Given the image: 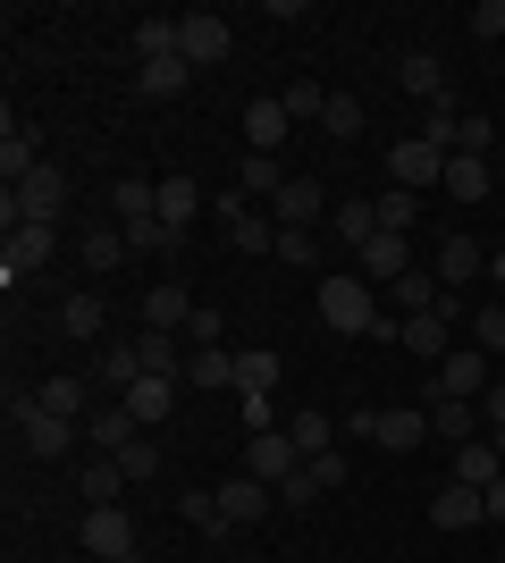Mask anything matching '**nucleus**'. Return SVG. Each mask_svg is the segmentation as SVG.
<instances>
[{
  "mask_svg": "<svg viewBox=\"0 0 505 563\" xmlns=\"http://www.w3.org/2000/svg\"><path fill=\"white\" fill-rule=\"evenodd\" d=\"M488 269V253H481V235H447V244H438V286H447V295H455V286H472Z\"/></svg>",
  "mask_w": 505,
  "mask_h": 563,
  "instance_id": "6ab92c4d",
  "label": "nucleus"
},
{
  "mask_svg": "<svg viewBox=\"0 0 505 563\" xmlns=\"http://www.w3.org/2000/svg\"><path fill=\"white\" fill-rule=\"evenodd\" d=\"M488 143H497V126H488V118H463V152H481V161H488Z\"/></svg>",
  "mask_w": 505,
  "mask_h": 563,
  "instance_id": "603ef678",
  "label": "nucleus"
},
{
  "mask_svg": "<svg viewBox=\"0 0 505 563\" xmlns=\"http://www.w3.org/2000/svg\"><path fill=\"white\" fill-rule=\"evenodd\" d=\"M287 438L304 446V463H312V454H337V446H329V438H337V421H329V412H295V421H287Z\"/></svg>",
  "mask_w": 505,
  "mask_h": 563,
  "instance_id": "c9c22d12",
  "label": "nucleus"
},
{
  "mask_svg": "<svg viewBox=\"0 0 505 563\" xmlns=\"http://www.w3.org/2000/svg\"><path fill=\"white\" fill-rule=\"evenodd\" d=\"M455 479H463V488H488V479H505L497 438H472V446H455Z\"/></svg>",
  "mask_w": 505,
  "mask_h": 563,
  "instance_id": "bb28decb",
  "label": "nucleus"
},
{
  "mask_svg": "<svg viewBox=\"0 0 505 563\" xmlns=\"http://www.w3.org/2000/svg\"><path fill=\"white\" fill-rule=\"evenodd\" d=\"M421 412H430V438H447V446H472V438H481V404H421Z\"/></svg>",
  "mask_w": 505,
  "mask_h": 563,
  "instance_id": "393cba45",
  "label": "nucleus"
},
{
  "mask_svg": "<svg viewBox=\"0 0 505 563\" xmlns=\"http://www.w3.org/2000/svg\"><path fill=\"white\" fill-rule=\"evenodd\" d=\"M244 471H253V479H262V488H287L295 471H304V446H295L287 429H262V438H253V446H244Z\"/></svg>",
  "mask_w": 505,
  "mask_h": 563,
  "instance_id": "1a4fd4ad",
  "label": "nucleus"
},
{
  "mask_svg": "<svg viewBox=\"0 0 505 563\" xmlns=\"http://www.w3.org/2000/svg\"><path fill=\"white\" fill-rule=\"evenodd\" d=\"M396 345H405L413 353V362H430V371H438V362H447V353H455V320H447V311H413V320H405V336H396Z\"/></svg>",
  "mask_w": 505,
  "mask_h": 563,
  "instance_id": "f8f14e48",
  "label": "nucleus"
},
{
  "mask_svg": "<svg viewBox=\"0 0 505 563\" xmlns=\"http://www.w3.org/2000/svg\"><path fill=\"white\" fill-rule=\"evenodd\" d=\"M9 421H18L25 454H43V463H59V454L76 446V429H85V421H59L43 396H9Z\"/></svg>",
  "mask_w": 505,
  "mask_h": 563,
  "instance_id": "20e7f679",
  "label": "nucleus"
},
{
  "mask_svg": "<svg viewBox=\"0 0 505 563\" xmlns=\"http://www.w3.org/2000/svg\"><path fill=\"white\" fill-rule=\"evenodd\" d=\"M278 101H287V118L304 126V118H320V110H329V85H312V76H304V85H287Z\"/></svg>",
  "mask_w": 505,
  "mask_h": 563,
  "instance_id": "49530a36",
  "label": "nucleus"
},
{
  "mask_svg": "<svg viewBox=\"0 0 505 563\" xmlns=\"http://www.w3.org/2000/svg\"><path fill=\"white\" fill-rule=\"evenodd\" d=\"M278 261H287V269H312V261H320V235L312 228H278Z\"/></svg>",
  "mask_w": 505,
  "mask_h": 563,
  "instance_id": "a18cd8bd",
  "label": "nucleus"
},
{
  "mask_svg": "<svg viewBox=\"0 0 505 563\" xmlns=\"http://www.w3.org/2000/svg\"><path fill=\"white\" fill-rule=\"evenodd\" d=\"M51 244H59V228H34V219H18V228H9V253H0V278H9V286L34 278V269L51 261Z\"/></svg>",
  "mask_w": 505,
  "mask_h": 563,
  "instance_id": "9b49d317",
  "label": "nucleus"
},
{
  "mask_svg": "<svg viewBox=\"0 0 505 563\" xmlns=\"http://www.w3.org/2000/svg\"><path fill=\"white\" fill-rule=\"evenodd\" d=\"M270 496H278V488H262L253 471H237V479L219 488V514H228V530H244V521H262V514H270Z\"/></svg>",
  "mask_w": 505,
  "mask_h": 563,
  "instance_id": "4be33fe9",
  "label": "nucleus"
},
{
  "mask_svg": "<svg viewBox=\"0 0 505 563\" xmlns=\"http://www.w3.org/2000/svg\"><path fill=\"white\" fill-rule=\"evenodd\" d=\"M85 371H94L110 396H127V387L144 378V345H94V362H85Z\"/></svg>",
  "mask_w": 505,
  "mask_h": 563,
  "instance_id": "5701e85b",
  "label": "nucleus"
},
{
  "mask_svg": "<svg viewBox=\"0 0 505 563\" xmlns=\"http://www.w3.org/2000/svg\"><path fill=\"white\" fill-rule=\"evenodd\" d=\"M59 329L85 336V345H101V295H68V303H59Z\"/></svg>",
  "mask_w": 505,
  "mask_h": 563,
  "instance_id": "4c0bfd02",
  "label": "nucleus"
},
{
  "mask_svg": "<svg viewBox=\"0 0 505 563\" xmlns=\"http://www.w3.org/2000/svg\"><path fill=\"white\" fill-rule=\"evenodd\" d=\"M161 219L186 235L194 219H202V186H194V177H161Z\"/></svg>",
  "mask_w": 505,
  "mask_h": 563,
  "instance_id": "cd10ccee",
  "label": "nucleus"
},
{
  "mask_svg": "<svg viewBox=\"0 0 505 563\" xmlns=\"http://www.w3.org/2000/svg\"><path fill=\"white\" fill-rule=\"evenodd\" d=\"M186 85H194L186 59H144V101H177Z\"/></svg>",
  "mask_w": 505,
  "mask_h": 563,
  "instance_id": "473e14b6",
  "label": "nucleus"
},
{
  "mask_svg": "<svg viewBox=\"0 0 505 563\" xmlns=\"http://www.w3.org/2000/svg\"><path fill=\"white\" fill-rule=\"evenodd\" d=\"M186 320H194V286H186V278H161V286L144 295V329L186 336Z\"/></svg>",
  "mask_w": 505,
  "mask_h": 563,
  "instance_id": "ddd939ff",
  "label": "nucleus"
},
{
  "mask_svg": "<svg viewBox=\"0 0 505 563\" xmlns=\"http://www.w3.org/2000/svg\"><path fill=\"white\" fill-rule=\"evenodd\" d=\"M34 396H43L51 412H59V421H85V412H94V396H85V378H76V371L43 378V387H34Z\"/></svg>",
  "mask_w": 505,
  "mask_h": 563,
  "instance_id": "c85d7f7f",
  "label": "nucleus"
},
{
  "mask_svg": "<svg viewBox=\"0 0 505 563\" xmlns=\"http://www.w3.org/2000/svg\"><path fill=\"white\" fill-rule=\"evenodd\" d=\"M110 211H119V228L161 219V186H152V177H119V186H110Z\"/></svg>",
  "mask_w": 505,
  "mask_h": 563,
  "instance_id": "a878e982",
  "label": "nucleus"
},
{
  "mask_svg": "<svg viewBox=\"0 0 505 563\" xmlns=\"http://www.w3.org/2000/svg\"><path fill=\"white\" fill-rule=\"evenodd\" d=\"M488 186H497V168L481 161V152H455V161H447V202H463V211H472V202H488Z\"/></svg>",
  "mask_w": 505,
  "mask_h": 563,
  "instance_id": "aec40b11",
  "label": "nucleus"
},
{
  "mask_svg": "<svg viewBox=\"0 0 505 563\" xmlns=\"http://www.w3.org/2000/svg\"><path fill=\"white\" fill-rule=\"evenodd\" d=\"M270 387H278V353H270V345H244L237 353V396H270Z\"/></svg>",
  "mask_w": 505,
  "mask_h": 563,
  "instance_id": "c756f323",
  "label": "nucleus"
},
{
  "mask_svg": "<svg viewBox=\"0 0 505 563\" xmlns=\"http://www.w3.org/2000/svg\"><path fill=\"white\" fill-rule=\"evenodd\" d=\"M177 514L202 530V539H228V514H219V488H194V496H177Z\"/></svg>",
  "mask_w": 505,
  "mask_h": 563,
  "instance_id": "f704fd0d",
  "label": "nucleus"
},
{
  "mask_svg": "<svg viewBox=\"0 0 505 563\" xmlns=\"http://www.w3.org/2000/svg\"><path fill=\"white\" fill-rule=\"evenodd\" d=\"M413 228H421V194L387 186V194H380V235H413Z\"/></svg>",
  "mask_w": 505,
  "mask_h": 563,
  "instance_id": "2f4dec72",
  "label": "nucleus"
},
{
  "mask_svg": "<svg viewBox=\"0 0 505 563\" xmlns=\"http://www.w3.org/2000/svg\"><path fill=\"white\" fill-rule=\"evenodd\" d=\"M481 505H488V521H505V479H488V488H481Z\"/></svg>",
  "mask_w": 505,
  "mask_h": 563,
  "instance_id": "5fc2aeb1",
  "label": "nucleus"
},
{
  "mask_svg": "<svg viewBox=\"0 0 505 563\" xmlns=\"http://www.w3.org/2000/svg\"><path fill=\"white\" fill-rule=\"evenodd\" d=\"M119 471L127 479H161V438H135V446L119 454Z\"/></svg>",
  "mask_w": 505,
  "mask_h": 563,
  "instance_id": "de8ad7c7",
  "label": "nucleus"
},
{
  "mask_svg": "<svg viewBox=\"0 0 505 563\" xmlns=\"http://www.w3.org/2000/svg\"><path fill=\"white\" fill-rule=\"evenodd\" d=\"M186 387H237V353H186Z\"/></svg>",
  "mask_w": 505,
  "mask_h": 563,
  "instance_id": "72a5a7b5",
  "label": "nucleus"
},
{
  "mask_svg": "<svg viewBox=\"0 0 505 563\" xmlns=\"http://www.w3.org/2000/svg\"><path fill=\"white\" fill-rule=\"evenodd\" d=\"M320 320H329L337 336H380V286L362 278V269H337V278H320Z\"/></svg>",
  "mask_w": 505,
  "mask_h": 563,
  "instance_id": "f257e3e1",
  "label": "nucleus"
},
{
  "mask_svg": "<svg viewBox=\"0 0 505 563\" xmlns=\"http://www.w3.org/2000/svg\"><path fill=\"white\" fill-rule=\"evenodd\" d=\"M472 34H481V43H497V34H505V0H481V9H472Z\"/></svg>",
  "mask_w": 505,
  "mask_h": 563,
  "instance_id": "3c124183",
  "label": "nucleus"
},
{
  "mask_svg": "<svg viewBox=\"0 0 505 563\" xmlns=\"http://www.w3.org/2000/svg\"><path fill=\"white\" fill-rule=\"evenodd\" d=\"M396 85H405L413 101H430V110L447 101V68H438L430 51H405V59H396Z\"/></svg>",
  "mask_w": 505,
  "mask_h": 563,
  "instance_id": "b1692460",
  "label": "nucleus"
},
{
  "mask_svg": "<svg viewBox=\"0 0 505 563\" xmlns=\"http://www.w3.org/2000/svg\"><path fill=\"white\" fill-rule=\"evenodd\" d=\"M354 269H362L371 286H396V278L413 269V235H371V244L354 253Z\"/></svg>",
  "mask_w": 505,
  "mask_h": 563,
  "instance_id": "dca6fc26",
  "label": "nucleus"
},
{
  "mask_svg": "<svg viewBox=\"0 0 505 563\" xmlns=\"http://www.w3.org/2000/svg\"><path fill=\"white\" fill-rule=\"evenodd\" d=\"M329 235L345 244V253H362V244L380 235V202H371V194H345V202L329 211Z\"/></svg>",
  "mask_w": 505,
  "mask_h": 563,
  "instance_id": "412c9836",
  "label": "nucleus"
},
{
  "mask_svg": "<svg viewBox=\"0 0 505 563\" xmlns=\"http://www.w3.org/2000/svg\"><path fill=\"white\" fill-rule=\"evenodd\" d=\"M135 51L144 59H177V18H144L135 25Z\"/></svg>",
  "mask_w": 505,
  "mask_h": 563,
  "instance_id": "79ce46f5",
  "label": "nucleus"
},
{
  "mask_svg": "<svg viewBox=\"0 0 505 563\" xmlns=\"http://www.w3.org/2000/svg\"><path fill=\"white\" fill-rule=\"evenodd\" d=\"M135 438H144V421H135L127 404H94V412H85V446H101V454H127Z\"/></svg>",
  "mask_w": 505,
  "mask_h": 563,
  "instance_id": "2eb2a0df",
  "label": "nucleus"
},
{
  "mask_svg": "<svg viewBox=\"0 0 505 563\" xmlns=\"http://www.w3.org/2000/svg\"><path fill=\"white\" fill-rule=\"evenodd\" d=\"M119 261H127V228H85V269H94V278L119 269Z\"/></svg>",
  "mask_w": 505,
  "mask_h": 563,
  "instance_id": "e433bc0d",
  "label": "nucleus"
},
{
  "mask_svg": "<svg viewBox=\"0 0 505 563\" xmlns=\"http://www.w3.org/2000/svg\"><path fill=\"white\" fill-rule=\"evenodd\" d=\"M177 387H186V378H161V371H144V378H135V387H127V412H135V421H144V429H161L168 421V412H177Z\"/></svg>",
  "mask_w": 505,
  "mask_h": 563,
  "instance_id": "f3484780",
  "label": "nucleus"
},
{
  "mask_svg": "<svg viewBox=\"0 0 505 563\" xmlns=\"http://www.w3.org/2000/svg\"><path fill=\"white\" fill-rule=\"evenodd\" d=\"M354 438H371V446H387V454H413L421 438H430V412H421V404H387V412H354Z\"/></svg>",
  "mask_w": 505,
  "mask_h": 563,
  "instance_id": "423d86ee",
  "label": "nucleus"
},
{
  "mask_svg": "<svg viewBox=\"0 0 505 563\" xmlns=\"http://www.w3.org/2000/svg\"><path fill=\"white\" fill-rule=\"evenodd\" d=\"M488 378H497V362H488L481 345H472V353L455 345L430 378H421V404H447V396H455V404H481V396H488Z\"/></svg>",
  "mask_w": 505,
  "mask_h": 563,
  "instance_id": "7ed1b4c3",
  "label": "nucleus"
},
{
  "mask_svg": "<svg viewBox=\"0 0 505 563\" xmlns=\"http://www.w3.org/2000/svg\"><path fill=\"white\" fill-rule=\"evenodd\" d=\"M472 345H481L488 362H505V295H497V303H481V311H472Z\"/></svg>",
  "mask_w": 505,
  "mask_h": 563,
  "instance_id": "ea45409f",
  "label": "nucleus"
},
{
  "mask_svg": "<svg viewBox=\"0 0 505 563\" xmlns=\"http://www.w3.org/2000/svg\"><path fill=\"white\" fill-rule=\"evenodd\" d=\"M387 186H405V194H438V186H447V152H430L421 135L396 143V152H387Z\"/></svg>",
  "mask_w": 505,
  "mask_h": 563,
  "instance_id": "0eeeda50",
  "label": "nucleus"
},
{
  "mask_svg": "<svg viewBox=\"0 0 505 563\" xmlns=\"http://www.w3.org/2000/svg\"><path fill=\"white\" fill-rule=\"evenodd\" d=\"M119 488H127L119 454H101V463H85V505H119Z\"/></svg>",
  "mask_w": 505,
  "mask_h": 563,
  "instance_id": "58836bf2",
  "label": "nucleus"
},
{
  "mask_svg": "<svg viewBox=\"0 0 505 563\" xmlns=\"http://www.w3.org/2000/svg\"><path fill=\"white\" fill-rule=\"evenodd\" d=\"M320 126H329L337 143H354V135H362V101H354V93H329V110H320Z\"/></svg>",
  "mask_w": 505,
  "mask_h": 563,
  "instance_id": "37998d69",
  "label": "nucleus"
},
{
  "mask_svg": "<svg viewBox=\"0 0 505 563\" xmlns=\"http://www.w3.org/2000/svg\"><path fill=\"white\" fill-rule=\"evenodd\" d=\"M497 371H505V362H497Z\"/></svg>",
  "mask_w": 505,
  "mask_h": 563,
  "instance_id": "13d9d810",
  "label": "nucleus"
},
{
  "mask_svg": "<svg viewBox=\"0 0 505 563\" xmlns=\"http://www.w3.org/2000/svg\"><path fill=\"white\" fill-rule=\"evenodd\" d=\"M287 135H295V118H287V101H278V93L244 101V152H278Z\"/></svg>",
  "mask_w": 505,
  "mask_h": 563,
  "instance_id": "4468645a",
  "label": "nucleus"
},
{
  "mask_svg": "<svg viewBox=\"0 0 505 563\" xmlns=\"http://www.w3.org/2000/svg\"><path fill=\"white\" fill-rule=\"evenodd\" d=\"M278 496H287L295 514H304V505H320V496H329V488H320V471L304 463V471H295V479H287V488H278Z\"/></svg>",
  "mask_w": 505,
  "mask_h": 563,
  "instance_id": "8fccbe9b",
  "label": "nucleus"
},
{
  "mask_svg": "<svg viewBox=\"0 0 505 563\" xmlns=\"http://www.w3.org/2000/svg\"><path fill=\"white\" fill-rule=\"evenodd\" d=\"M177 244H186V235L168 228V219H135V228H127V253H177Z\"/></svg>",
  "mask_w": 505,
  "mask_h": 563,
  "instance_id": "a19ab883",
  "label": "nucleus"
},
{
  "mask_svg": "<svg viewBox=\"0 0 505 563\" xmlns=\"http://www.w3.org/2000/svg\"><path fill=\"white\" fill-rule=\"evenodd\" d=\"M481 521H488L481 488H463V479H447V488L430 496V530H481Z\"/></svg>",
  "mask_w": 505,
  "mask_h": 563,
  "instance_id": "a211bd4d",
  "label": "nucleus"
},
{
  "mask_svg": "<svg viewBox=\"0 0 505 563\" xmlns=\"http://www.w3.org/2000/svg\"><path fill=\"white\" fill-rule=\"evenodd\" d=\"M59 211H68V177L43 161L34 177H18V186H9V202H0V228H18V219H34V228H59Z\"/></svg>",
  "mask_w": 505,
  "mask_h": 563,
  "instance_id": "f03ea898",
  "label": "nucleus"
},
{
  "mask_svg": "<svg viewBox=\"0 0 505 563\" xmlns=\"http://www.w3.org/2000/svg\"><path fill=\"white\" fill-rule=\"evenodd\" d=\"M278 186H287L278 152H244V194H278Z\"/></svg>",
  "mask_w": 505,
  "mask_h": 563,
  "instance_id": "c03bdc74",
  "label": "nucleus"
},
{
  "mask_svg": "<svg viewBox=\"0 0 505 563\" xmlns=\"http://www.w3.org/2000/svg\"><path fill=\"white\" fill-rule=\"evenodd\" d=\"M488 286H497V295H505V244H497V253H488Z\"/></svg>",
  "mask_w": 505,
  "mask_h": 563,
  "instance_id": "6e6d98bb",
  "label": "nucleus"
},
{
  "mask_svg": "<svg viewBox=\"0 0 505 563\" xmlns=\"http://www.w3.org/2000/svg\"><path fill=\"white\" fill-rule=\"evenodd\" d=\"M127 563H144V555H127Z\"/></svg>",
  "mask_w": 505,
  "mask_h": 563,
  "instance_id": "4d7b16f0",
  "label": "nucleus"
},
{
  "mask_svg": "<svg viewBox=\"0 0 505 563\" xmlns=\"http://www.w3.org/2000/svg\"><path fill=\"white\" fill-rule=\"evenodd\" d=\"M237 412H244V429H253V438L270 429V396H237Z\"/></svg>",
  "mask_w": 505,
  "mask_h": 563,
  "instance_id": "864d4df0",
  "label": "nucleus"
},
{
  "mask_svg": "<svg viewBox=\"0 0 505 563\" xmlns=\"http://www.w3.org/2000/svg\"><path fill=\"white\" fill-rule=\"evenodd\" d=\"M270 211H278V228H320L337 202H329V186H320V177H287V186L270 194Z\"/></svg>",
  "mask_w": 505,
  "mask_h": 563,
  "instance_id": "9d476101",
  "label": "nucleus"
},
{
  "mask_svg": "<svg viewBox=\"0 0 505 563\" xmlns=\"http://www.w3.org/2000/svg\"><path fill=\"white\" fill-rule=\"evenodd\" d=\"M219 345V303H194V320H186V353H211Z\"/></svg>",
  "mask_w": 505,
  "mask_h": 563,
  "instance_id": "09e8293b",
  "label": "nucleus"
},
{
  "mask_svg": "<svg viewBox=\"0 0 505 563\" xmlns=\"http://www.w3.org/2000/svg\"><path fill=\"white\" fill-rule=\"evenodd\" d=\"M228 51H237V34H228V25H219L211 9H194V18H177V59H186V68H219Z\"/></svg>",
  "mask_w": 505,
  "mask_h": 563,
  "instance_id": "6e6552de",
  "label": "nucleus"
},
{
  "mask_svg": "<svg viewBox=\"0 0 505 563\" xmlns=\"http://www.w3.org/2000/svg\"><path fill=\"white\" fill-rule=\"evenodd\" d=\"M34 168H43V161H34V135H25L18 118H9V126H0V177L18 186V177H34Z\"/></svg>",
  "mask_w": 505,
  "mask_h": 563,
  "instance_id": "7c9ffc66",
  "label": "nucleus"
},
{
  "mask_svg": "<svg viewBox=\"0 0 505 563\" xmlns=\"http://www.w3.org/2000/svg\"><path fill=\"white\" fill-rule=\"evenodd\" d=\"M76 547H85L94 563H127V555H135V521H127V505H85Z\"/></svg>",
  "mask_w": 505,
  "mask_h": 563,
  "instance_id": "39448f33",
  "label": "nucleus"
}]
</instances>
